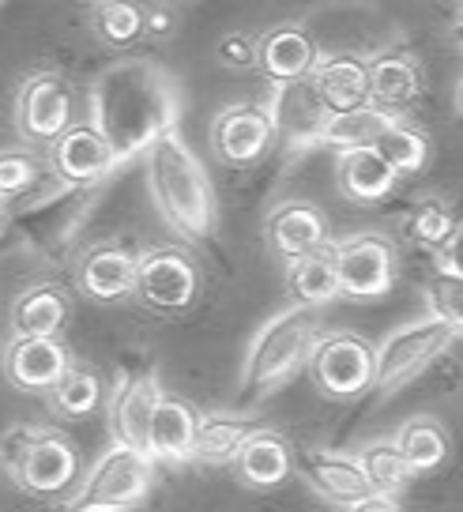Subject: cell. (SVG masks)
<instances>
[{
  "instance_id": "obj_34",
  "label": "cell",
  "mask_w": 463,
  "mask_h": 512,
  "mask_svg": "<svg viewBox=\"0 0 463 512\" xmlns=\"http://www.w3.org/2000/svg\"><path fill=\"white\" fill-rule=\"evenodd\" d=\"M456 226H460V219H456V211H452V204L448 200H441V196H426V200H418L415 208L407 211V219H403V230H407V238L415 241V245H422V249H445L448 238L456 234Z\"/></svg>"
},
{
  "instance_id": "obj_23",
  "label": "cell",
  "mask_w": 463,
  "mask_h": 512,
  "mask_svg": "<svg viewBox=\"0 0 463 512\" xmlns=\"http://www.w3.org/2000/svg\"><path fill=\"white\" fill-rule=\"evenodd\" d=\"M72 298L57 283H31L8 305V332L12 336H57L68 328Z\"/></svg>"
},
{
  "instance_id": "obj_29",
  "label": "cell",
  "mask_w": 463,
  "mask_h": 512,
  "mask_svg": "<svg viewBox=\"0 0 463 512\" xmlns=\"http://www.w3.org/2000/svg\"><path fill=\"white\" fill-rule=\"evenodd\" d=\"M396 117H400V113H388V110H381V106L332 113V121L324 128V147H332L336 155H343V151H362V147H377Z\"/></svg>"
},
{
  "instance_id": "obj_22",
  "label": "cell",
  "mask_w": 463,
  "mask_h": 512,
  "mask_svg": "<svg viewBox=\"0 0 463 512\" xmlns=\"http://www.w3.org/2000/svg\"><path fill=\"white\" fill-rule=\"evenodd\" d=\"M317 61H320L317 42L298 23H279V27L260 34V68L256 72L268 76V83L305 80V76H313Z\"/></svg>"
},
{
  "instance_id": "obj_39",
  "label": "cell",
  "mask_w": 463,
  "mask_h": 512,
  "mask_svg": "<svg viewBox=\"0 0 463 512\" xmlns=\"http://www.w3.org/2000/svg\"><path fill=\"white\" fill-rule=\"evenodd\" d=\"M177 31V12L166 4H147V38H170Z\"/></svg>"
},
{
  "instance_id": "obj_10",
  "label": "cell",
  "mask_w": 463,
  "mask_h": 512,
  "mask_svg": "<svg viewBox=\"0 0 463 512\" xmlns=\"http://www.w3.org/2000/svg\"><path fill=\"white\" fill-rule=\"evenodd\" d=\"M336 256L343 298H351V302H377L400 279V253H396L392 238H384L377 230L336 241Z\"/></svg>"
},
{
  "instance_id": "obj_18",
  "label": "cell",
  "mask_w": 463,
  "mask_h": 512,
  "mask_svg": "<svg viewBox=\"0 0 463 512\" xmlns=\"http://www.w3.org/2000/svg\"><path fill=\"white\" fill-rule=\"evenodd\" d=\"M302 475L320 497L336 501L343 509H354L366 497L377 494L366 475V467L358 460V452L347 456V452H336V448H309L302 460Z\"/></svg>"
},
{
  "instance_id": "obj_6",
  "label": "cell",
  "mask_w": 463,
  "mask_h": 512,
  "mask_svg": "<svg viewBox=\"0 0 463 512\" xmlns=\"http://www.w3.org/2000/svg\"><path fill=\"white\" fill-rule=\"evenodd\" d=\"M456 339H460V332L433 313L400 324L377 347V384H373L377 396H392L411 381H418Z\"/></svg>"
},
{
  "instance_id": "obj_40",
  "label": "cell",
  "mask_w": 463,
  "mask_h": 512,
  "mask_svg": "<svg viewBox=\"0 0 463 512\" xmlns=\"http://www.w3.org/2000/svg\"><path fill=\"white\" fill-rule=\"evenodd\" d=\"M347 512H403V509H400V501H396V497L373 494V497H366L362 505H354V509H347Z\"/></svg>"
},
{
  "instance_id": "obj_42",
  "label": "cell",
  "mask_w": 463,
  "mask_h": 512,
  "mask_svg": "<svg viewBox=\"0 0 463 512\" xmlns=\"http://www.w3.org/2000/svg\"><path fill=\"white\" fill-rule=\"evenodd\" d=\"M452 102H456V113H460V121H463V76H460V83H456V98H452Z\"/></svg>"
},
{
  "instance_id": "obj_30",
  "label": "cell",
  "mask_w": 463,
  "mask_h": 512,
  "mask_svg": "<svg viewBox=\"0 0 463 512\" xmlns=\"http://www.w3.org/2000/svg\"><path fill=\"white\" fill-rule=\"evenodd\" d=\"M102 400H106V384L83 362H72L68 373L57 381V388L46 396L49 411L57 418H91L102 407Z\"/></svg>"
},
{
  "instance_id": "obj_26",
  "label": "cell",
  "mask_w": 463,
  "mask_h": 512,
  "mask_svg": "<svg viewBox=\"0 0 463 512\" xmlns=\"http://www.w3.org/2000/svg\"><path fill=\"white\" fill-rule=\"evenodd\" d=\"M287 290H290V302L305 305V309H320V305L343 298L336 241H328V245H320L317 253L287 264Z\"/></svg>"
},
{
  "instance_id": "obj_13",
  "label": "cell",
  "mask_w": 463,
  "mask_h": 512,
  "mask_svg": "<svg viewBox=\"0 0 463 512\" xmlns=\"http://www.w3.org/2000/svg\"><path fill=\"white\" fill-rule=\"evenodd\" d=\"M46 155H49V166H53V177L72 192L95 189L98 181H106L117 170L113 144L102 136V128L91 117L76 121L57 144L46 147Z\"/></svg>"
},
{
  "instance_id": "obj_44",
  "label": "cell",
  "mask_w": 463,
  "mask_h": 512,
  "mask_svg": "<svg viewBox=\"0 0 463 512\" xmlns=\"http://www.w3.org/2000/svg\"><path fill=\"white\" fill-rule=\"evenodd\" d=\"M53 512H72V509H68V505H61V509H53Z\"/></svg>"
},
{
  "instance_id": "obj_2",
  "label": "cell",
  "mask_w": 463,
  "mask_h": 512,
  "mask_svg": "<svg viewBox=\"0 0 463 512\" xmlns=\"http://www.w3.org/2000/svg\"><path fill=\"white\" fill-rule=\"evenodd\" d=\"M147 185H151L155 208L166 219V226L185 241L200 245L219 230L215 185L177 128L147 151Z\"/></svg>"
},
{
  "instance_id": "obj_20",
  "label": "cell",
  "mask_w": 463,
  "mask_h": 512,
  "mask_svg": "<svg viewBox=\"0 0 463 512\" xmlns=\"http://www.w3.org/2000/svg\"><path fill=\"white\" fill-rule=\"evenodd\" d=\"M230 471H234V479H238L245 490H256V494L279 490V486L298 471L287 433L272 430V426H260V430L245 441V448L238 452V460H234Z\"/></svg>"
},
{
  "instance_id": "obj_36",
  "label": "cell",
  "mask_w": 463,
  "mask_h": 512,
  "mask_svg": "<svg viewBox=\"0 0 463 512\" xmlns=\"http://www.w3.org/2000/svg\"><path fill=\"white\" fill-rule=\"evenodd\" d=\"M426 305L433 317H441L463 336V279L448 272H433L430 287H426Z\"/></svg>"
},
{
  "instance_id": "obj_17",
  "label": "cell",
  "mask_w": 463,
  "mask_h": 512,
  "mask_svg": "<svg viewBox=\"0 0 463 512\" xmlns=\"http://www.w3.org/2000/svg\"><path fill=\"white\" fill-rule=\"evenodd\" d=\"M162 392L166 388L155 373H121L110 392V407H106L113 441H125L151 456V418H155Z\"/></svg>"
},
{
  "instance_id": "obj_7",
  "label": "cell",
  "mask_w": 463,
  "mask_h": 512,
  "mask_svg": "<svg viewBox=\"0 0 463 512\" xmlns=\"http://www.w3.org/2000/svg\"><path fill=\"white\" fill-rule=\"evenodd\" d=\"M309 381L324 400H362L377 384V347L358 332H324L309 358Z\"/></svg>"
},
{
  "instance_id": "obj_38",
  "label": "cell",
  "mask_w": 463,
  "mask_h": 512,
  "mask_svg": "<svg viewBox=\"0 0 463 512\" xmlns=\"http://www.w3.org/2000/svg\"><path fill=\"white\" fill-rule=\"evenodd\" d=\"M437 272L460 275L463 279V219H460V226H456V234L448 238L445 249H437Z\"/></svg>"
},
{
  "instance_id": "obj_16",
  "label": "cell",
  "mask_w": 463,
  "mask_h": 512,
  "mask_svg": "<svg viewBox=\"0 0 463 512\" xmlns=\"http://www.w3.org/2000/svg\"><path fill=\"white\" fill-rule=\"evenodd\" d=\"M264 245L279 264H294L328 245V215L313 200H279L264 219Z\"/></svg>"
},
{
  "instance_id": "obj_31",
  "label": "cell",
  "mask_w": 463,
  "mask_h": 512,
  "mask_svg": "<svg viewBox=\"0 0 463 512\" xmlns=\"http://www.w3.org/2000/svg\"><path fill=\"white\" fill-rule=\"evenodd\" d=\"M91 31L102 46L128 49L147 38V4L140 0H102L91 12Z\"/></svg>"
},
{
  "instance_id": "obj_24",
  "label": "cell",
  "mask_w": 463,
  "mask_h": 512,
  "mask_svg": "<svg viewBox=\"0 0 463 512\" xmlns=\"http://www.w3.org/2000/svg\"><path fill=\"white\" fill-rule=\"evenodd\" d=\"M320 98L332 113H351L362 106H373V87H369V61L354 53H320L313 68Z\"/></svg>"
},
{
  "instance_id": "obj_19",
  "label": "cell",
  "mask_w": 463,
  "mask_h": 512,
  "mask_svg": "<svg viewBox=\"0 0 463 512\" xmlns=\"http://www.w3.org/2000/svg\"><path fill=\"white\" fill-rule=\"evenodd\" d=\"M369 87H373V106L388 113H407V106H415L426 87V68L415 49L388 46L377 57H369Z\"/></svg>"
},
{
  "instance_id": "obj_3",
  "label": "cell",
  "mask_w": 463,
  "mask_h": 512,
  "mask_svg": "<svg viewBox=\"0 0 463 512\" xmlns=\"http://www.w3.org/2000/svg\"><path fill=\"white\" fill-rule=\"evenodd\" d=\"M320 336L324 332H320L317 309H305V305H287L283 313L264 320L241 362V396L245 400L275 396L283 384L309 369Z\"/></svg>"
},
{
  "instance_id": "obj_37",
  "label": "cell",
  "mask_w": 463,
  "mask_h": 512,
  "mask_svg": "<svg viewBox=\"0 0 463 512\" xmlns=\"http://www.w3.org/2000/svg\"><path fill=\"white\" fill-rule=\"evenodd\" d=\"M215 61L230 72H253V68H260V38L245 31L223 34L215 46Z\"/></svg>"
},
{
  "instance_id": "obj_1",
  "label": "cell",
  "mask_w": 463,
  "mask_h": 512,
  "mask_svg": "<svg viewBox=\"0 0 463 512\" xmlns=\"http://www.w3.org/2000/svg\"><path fill=\"white\" fill-rule=\"evenodd\" d=\"M181 91L174 72L151 57H125L98 72L91 87V121L113 144L117 166L147 155L177 128Z\"/></svg>"
},
{
  "instance_id": "obj_43",
  "label": "cell",
  "mask_w": 463,
  "mask_h": 512,
  "mask_svg": "<svg viewBox=\"0 0 463 512\" xmlns=\"http://www.w3.org/2000/svg\"><path fill=\"white\" fill-rule=\"evenodd\" d=\"M83 4H91V8H95V4H102V0H83Z\"/></svg>"
},
{
  "instance_id": "obj_25",
  "label": "cell",
  "mask_w": 463,
  "mask_h": 512,
  "mask_svg": "<svg viewBox=\"0 0 463 512\" xmlns=\"http://www.w3.org/2000/svg\"><path fill=\"white\" fill-rule=\"evenodd\" d=\"M400 170L384 159L377 147L336 155V185L354 204H381L400 185Z\"/></svg>"
},
{
  "instance_id": "obj_21",
  "label": "cell",
  "mask_w": 463,
  "mask_h": 512,
  "mask_svg": "<svg viewBox=\"0 0 463 512\" xmlns=\"http://www.w3.org/2000/svg\"><path fill=\"white\" fill-rule=\"evenodd\" d=\"M200 411L174 392H162L155 418H151V460L155 464L185 467L196 464V433H200Z\"/></svg>"
},
{
  "instance_id": "obj_35",
  "label": "cell",
  "mask_w": 463,
  "mask_h": 512,
  "mask_svg": "<svg viewBox=\"0 0 463 512\" xmlns=\"http://www.w3.org/2000/svg\"><path fill=\"white\" fill-rule=\"evenodd\" d=\"M49 174H53L49 155H38L31 147H4V155H0V192L8 204L16 196L34 192Z\"/></svg>"
},
{
  "instance_id": "obj_15",
  "label": "cell",
  "mask_w": 463,
  "mask_h": 512,
  "mask_svg": "<svg viewBox=\"0 0 463 512\" xmlns=\"http://www.w3.org/2000/svg\"><path fill=\"white\" fill-rule=\"evenodd\" d=\"M72 366V354L57 336H8L4 373L8 384L27 396H49Z\"/></svg>"
},
{
  "instance_id": "obj_14",
  "label": "cell",
  "mask_w": 463,
  "mask_h": 512,
  "mask_svg": "<svg viewBox=\"0 0 463 512\" xmlns=\"http://www.w3.org/2000/svg\"><path fill=\"white\" fill-rule=\"evenodd\" d=\"M76 290L98 305H117L136 298L140 287V253L125 245H91L87 253L76 256Z\"/></svg>"
},
{
  "instance_id": "obj_9",
  "label": "cell",
  "mask_w": 463,
  "mask_h": 512,
  "mask_svg": "<svg viewBox=\"0 0 463 512\" xmlns=\"http://www.w3.org/2000/svg\"><path fill=\"white\" fill-rule=\"evenodd\" d=\"M136 298L162 317H181L200 302V268L189 249L155 245L140 253V287Z\"/></svg>"
},
{
  "instance_id": "obj_32",
  "label": "cell",
  "mask_w": 463,
  "mask_h": 512,
  "mask_svg": "<svg viewBox=\"0 0 463 512\" xmlns=\"http://www.w3.org/2000/svg\"><path fill=\"white\" fill-rule=\"evenodd\" d=\"M358 460L366 467L373 490L384 497H400L403 490L418 479L415 467L407 464V456H403L400 445H396V437H377V441H369L366 448H358Z\"/></svg>"
},
{
  "instance_id": "obj_11",
  "label": "cell",
  "mask_w": 463,
  "mask_h": 512,
  "mask_svg": "<svg viewBox=\"0 0 463 512\" xmlns=\"http://www.w3.org/2000/svg\"><path fill=\"white\" fill-rule=\"evenodd\" d=\"M268 110H272L279 144L287 147L290 159H298V155L324 144V128L332 121V110H328V102L320 98L313 76L290 80V83H272Z\"/></svg>"
},
{
  "instance_id": "obj_8",
  "label": "cell",
  "mask_w": 463,
  "mask_h": 512,
  "mask_svg": "<svg viewBox=\"0 0 463 512\" xmlns=\"http://www.w3.org/2000/svg\"><path fill=\"white\" fill-rule=\"evenodd\" d=\"M16 136L23 144L53 147L68 128L76 125V87L61 72H31L23 76L12 106Z\"/></svg>"
},
{
  "instance_id": "obj_5",
  "label": "cell",
  "mask_w": 463,
  "mask_h": 512,
  "mask_svg": "<svg viewBox=\"0 0 463 512\" xmlns=\"http://www.w3.org/2000/svg\"><path fill=\"white\" fill-rule=\"evenodd\" d=\"M151 482L155 460L125 441H113L72 490V497H64V505L72 512H128L144 501Z\"/></svg>"
},
{
  "instance_id": "obj_4",
  "label": "cell",
  "mask_w": 463,
  "mask_h": 512,
  "mask_svg": "<svg viewBox=\"0 0 463 512\" xmlns=\"http://www.w3.org/2000/svg\"><path fill=\"white\" fill-rule=\"evenodd\" d=\"M4 467L16 490L57 501L76 490L80 448L57 426H16L4 433Z\"/></svg>"
},
{
  "instance_id": "obj_12",
  "label": "cell",
  "mask_w": 463,
  "mask_h": 512,
  "mask_svg": "<svg viewBox=\"0 0 463 512\" xmlns=\"http://www.w3.org/2000/svg\"><path fill=\"white\" fill-rule=\"evenodd\" d=\"M208 140L215 159L223 162V166L249 170V166H256V162L272 151L279 132H275L268 106H260V102H234V106L215 113Z\"/></svg>"
},
{
  "instance_id": "obj_28",
  "label": "cell",
  "mask_w": 463,
  "mask_h": 512,
  "mask_svg": "<svg viewBox=\"0 0 463 512\" xmlns=\"http://www.w3.org/2000/svg\"><path fill=\"white\" fill-rule=\"evenodd\" d=\"M260 430L253 418L238 415H204L196 433V464L204 467H234L245 441Z\"/></svg>"
},
{
  "instance_id": "obj_27",
  "label": "cell",
  "mask_w": 463,
  "mask_h": 512,
  "mask_svg": "<svg viewBox=\"0 0 463 512\" xmlns=\"http://www.w3.org/2000/svg\"><path fill=\"white\" fill-rule=\"evenodd\" d=\"M400 452L407 456V464L415 467V475H433L448 464L452 456V437L433 415H415L407 418L400 430L392 433Z\"/></svg>"
},
{
  "instance_id": "obj_41",
  "label": "cell",
  "mask_w": 463,
  "mask_h": 512,
  "mask_svg": "<svg viewBox=\"0 0 463 512\" xmlns=\"http://www.w3.org/2000/svg\"><path fill=\"white\" fill-rule=\"evenodd\" d=\"M448 38H452V42L463 49V8L456 12V16H452V23H448Z\"/></svg>"
},
{
  "instance_id": "obj_33",
  "label": "cell",
  "mask_w": 463,
  "mask_h": 512,
  "mask_svg": "<svg viewBox=\"0 0 463 512\" xmlns=\"http://www.w3.org/2000/svg\"><path fill=\"white\" fill-rule=\"evenodd\" d=\"M377 151H381L384 159L392 162V166H396L403 177L422 174V170L430 166V155H433L430 136H426V132H422L415 121H407V113H400V117L392 121V128H388V132L381 136Z\"/></svg>"
}]
</instances>
